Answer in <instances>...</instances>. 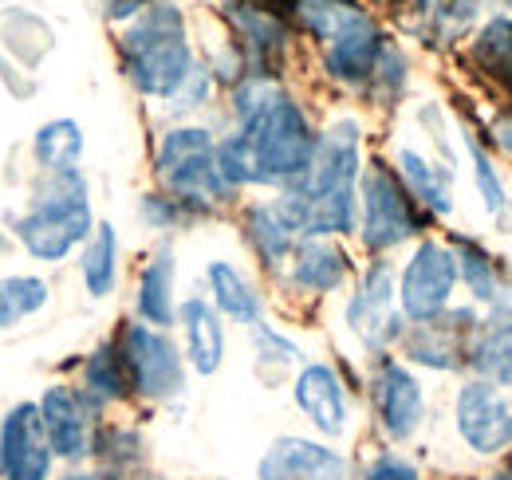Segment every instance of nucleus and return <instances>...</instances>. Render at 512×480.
I'll return each mask as SVG.
<instances>
[{"label":"nucleus","mask_w":512,"mask_h":480,"mask_svg":"<svg viewBox=\"0 0 512 480\" xmlns=\"http://www.w3.org/2000/svg\"><path fill=\"white\" fill-rule=\"evenodd\" d=\"M241 134L217 146V166L229 185L304 178L316 154L304 111L268 79H249L237 91Z\"/></svg>","instance_id":"1"},{"label":"nucleus","mask_w":512,"mask_h":480,"mask_svg":"<svg viewBox=\"0 0 512 480\" xmlns=\"http://www.w3.org/2000/svg\"><path fill=\"white\" fill-rule=\"evenodd\" d=\"M355 178H359V126L335 122L316 142L304 189L284 197L300 233L312 237L347 233L355 221Z\"/></svg>","instance_id":"2"},{"label":"nucleus","mask_w":512,"mask_h":480,"mask_svg":"<svg viewBox=\"0 0 512 480\" xmlns=\"http://www.w3.org/2000/svg\"><path fill=\"white\" fill-rule=\"evenodd\" d=\"M123 63L130 83L154 99H178L193 75V56L178 8L154 4L123 36Z\"/></svg>","instance_id":"3"},{"label":"nucleus","mask_w":512,"mask_h":480,"mask_svg":"<svg viewBox=\"0 0 512 480\" xmlns=\"http://www.w3.org/2000/svg\"><path fill=\"white\" fill-rule=\"evenodd\" d=\"M95 233L91 225V201H87V189L83 181L71 174H60V185L40 197L32 205V213H24L16 221V237L24 240V248L36 256V260H64L75 244Z\"/></svg>","instance_id":"4"},{"label":"nucleus","mask_w":512,"mask_h":480,"mask_svg":"<svg viewBox=\"0 0 512 480\" xmlns=\"http://www.w3.org/2000/svg\"><path fill=\"white\" fill-rule=\"evenodd\" d=\"M158 178L174 193V201L186 205H217L229 193V181L221 178L217 166V146L201 126H178L162 138Z\"/></svg>","instance_id":"5"},{"label":"nucleus","mask_w":512,"mask_h":480,"mask_svg":"<svg viewBox=\"0 0 512 480\" xmlns=\"http://www.w3.org/2000/svg\"><path fill=\"white\" fill-rule=\"evenodd\" d=\"M52 441L44 429L40 402H20L0 425V477L4 480H48Z\"/></svg>","instance_id":"6"},{"label":"nucleus","mask_w":512,"mask_h":480,"mask_svg":"<svg viewBox=\"0 0 512 480\" xmlns=\"http://www.w3.org/2000/svg\"><path fill=\"white\" fill-rule=\"evenodd\" d=\"M410 233H414L410 197L383 162H375L363 174V244L383 252V248L402 244Z\"/></svg>","instance_id":"7"},{"label":"nucleus","mask_w":512,"mask_h":480,"mask_svg":"<svg viewBox=\"0 0 512 480\" xmlns=\"http://www.w3.org/2000/svg\"><path fill=\"white\" fill-rule=\"evenodd\" d=\"M453 280H457V260L453 252H446L442 244L426 240L418 244V252L410 256L406 272H402V311L418 323H430L446 311L449 292H453Z\"/></svg>","instance_id":"8"},{"label":"nucleus","mask_w":512,"mask_h":480,"mask_svg":"<svg viewBox=\"0 0 512 480\" xmlns=\"http://www.w3.org/2000/svg\"><path fill=\"white\" fill-rule=\"evenodd\" d=\"M123 359H127L130 382L146 398H170L182 390V359L166 335H158L146 323H130L123 339Z\"/></svg>","instance_id":"9"},{"label":"nucleus","mask_w":512,"mask_h":480,"mask_svg":"<svg viewBox=\"0 0 512 480\" xmlns=\"http://www.w3.org/2000/svg\"><path fill=\"white\" fill-rule=\"evenodd\" d=\"M457 433L473 453H501L512 445V402L493 382H469L457 394Z\"/></svg>","instance_id":"10"},{"label":"nucleus","mask_w":512,"mask_h":480,"mask_svg":"<svg viewBox=\"0 0 512 480\" xmlns=\"http://www.w3.org/2000/svg\"><path fill=\"white\" fill-rule=\"evenodd\" d=\"M347 323L367 347H383L398 335V311H394V276L386 264L367 268L359 292L347 303Z\"/></svg>","instance_id":"11"},{"label":"nucleus","mask_w":512,"mask_h":480,"mask_svg":"<svg viewBox=\"0 0 512 480\" xmlns=\"http://www.w3.org/2000/svg\"><path fill=\"white\" fill-rule=\"evenodd\" d=\"M260 480H347V461L316 441L280 437L260 457Z\"/></svg>","instance_id":"12"},{"label":"nucleus","mask_w":512,"mask_h":480,"mask_svg":"<svg viewBox=\"0 0 512 480\" xmlns=\"http://www.w3.org/2000/svg\"><path fill=\"white\" fill-rule=\"evenodd\" d=\"M40 414H44L48 441L60 457H83L91 449V406L83 402V394L52 386L40 398Z\"/></svg>","instance_id":"13"},{"label":"nucleus","mask_w":512,"mask_h":480,"mask_svg":"<svg viewBox=\"0 0 512 480\" xmlns=\"http://www.w3.org/2000/svg\"><path fill=\"white\" fill-rule=\"evenodd\" d=\"M379 418L383 429L394 441H406L418 425H422V386L414 382L410 370H402L398 362H386L379 370Z\"/></svg>","instance_id":"14"},{"label":"nucleus","mask_w":512,"mask_h":480,"mask_svg":"<svg viewBox=\"0 0 512 480\" xmlns=\"http://www.w3.org/2000/svg\"><path fill=\"white\" fill-rule=\"evenodd\" d=\"M296 406L304 410V418L312 421L320 433H343L347 425V402H343V386L335 378L331 366H304L296 378Z\"/></svg>","instance_id":"15"},{"label":"nucleus","mask_w":512,"mask_h":480,"mask_svg":"<svg viewBox=\"0 0 512 480\" xmlns=\"http://www.w3.org/2000/svg\"><path fill=\"white\" fill-rule=\"evenodd\" d=\"M296 20L304 24V32H312L327 48L375 24V20H371L359 4H351V0H300V4H296Z\"/></svg>","instance_id":"16"},{"label":"nucleus","mask_w":512,"mask_h":480,"mask_svg":"<svg viewBox=\"0 0 512 480\" xmlns=\"http://www.w3.org/2000/svg\"><path fill=\"white\" fill-rule=\"evenodd\" d=\"M182 327H186V347L197 374H217V366L225 359V331L217 311L205 300L182 303Z\"/></svg>","instance_id":"17"},{"label":"nucleus","mask_w":512,"mask_h":480,"mask_svg":"<svg viewBox=\"0 0 512 480\" xmlns=\"http://www.w3.org/2000/svg\"><path fill=\"white\" fill-rule=\"evenodd\" d=\"M347 276V256L327 244V240H308L292 252V280L304 292H331Z\"/></svg>","instance_id":"18"},{"label":"nucleus","mask_w":512,"mask_h":480,"mask_svg":"<svg viewBox=\"0 0 512 480\" xmlns=\"http://www.w3.org/2000/svg\"><path fill=\"white\" fill-rule=\"evenodd\" d=\"M296 233H300V225H296V217H292V209L284 201H276V205H253L249 209V240H253L256 252L268 264L284 260L296 248Z\"/></svg>","instance_id":"19"},{"label":"nucleus","mask_w":512,"mask_h":480,"mask_svg":"<svg viewBox=\"0 0 512 480\" xmlns=\"http://www.w3.org/2000/svg\"><path fill=\"white\" fill-rule=\"evenodd\" d=\"M138 311L146 323L166 327L174 319V252L158 248L138 280Z\"/></svg>","instance_id":"20"},{"label":"nucleus","mask_w":512,"mask_h":480,"mask_svg":"<svg viewBox=\"0 0 512 480\" xmlns=\"http://www.w3.org/2000/svg\"><path fill=\"white\" fill-rule=\"evenodd\" d=\"M79 268H83V284H87V292L95 300L111 296L115 272H119V237H115L111 225H95V233H91L87 248H83Z\"/></svg>","instance_id":"21"},{"label":"nucleus","mask_w":512,"mask_h":480,"mask_svg":"<svg viewBox=\"0 0 512 480\" xmlns=\"http://www.w3.org/2000/svg\"><path fill=\"white\" fill-rule=\"evenodd\" d=\"M79 154H83V130H79V122L56 119L36 130V158H40L44 170L71 174L75 162H79Z\"/></svg>","instance_id":"22"},{"label":"nucleus","mask_w":512,"mask_h":480,"mask_svg":"<svg viewBox=\"0 0 512 480\" xmlns=\"http://www.w3.org/2000/svg\"><path fill=\"white\" fill-rule=\"evenodd\" d=\"M209 288H213V300H217V307L225 315H233L241 323H256L260 319V300H256V292L245 284V276L233 264L213 260L209 264Z\"/></svg>","instance_id":"23"},{"label":"nucleus","mask_w":512,"mask_h":480,"mask_svg":"<svg viewBox=\"0 0 512 480\" xmlns=\"http://www.w3.org/2000/svg\"><path fill=\"white\" fill-rule=\"evenodd\" d=\"M48 303V284L36 276H0V327L36 315Z\"/></svg>","instance_id":"24"},{"label":"nucleus","mask_w":512,"mask_h":480,"mask_svg":"<svg viewBox=\"0 0 512 480\" xmlns=\"http://www.w3.org/2000/svg\"><path fill=\"white\" fill-rule=\"evenodd\" d=\"M473 366H477L485 378H493L497 386H512V319L509 323L489 327V331L477 339V347H473Z\"/></svg>","instance_id":"25"},{"label":"nucleus","mask_w":512,"mask_h":480,"mask_svg":"<svg viewBox=\"0 0 512 480\" xmlns=\"http://www.w3.org/2000/svg\"><path fill=\"white\" fill-rule=\"evenodd\" d=\"M398 170H402V178L410 181V189H414L434 213H449L453 197H449L446 174H438V170H434L426 158H418L414 150H398Z\"/></svg>","instance_id":"26"},{"label":"nucleus","mask_w":512,"mask_h":480,"mask_svg":"<svg viewBox=\"0 0 512 480\" xmlns=\"http://www.w3.org/2000/svg\"><path fill=\"white\" fill-rule=\"evenodd\" d=\"M473 60L481 63L497 83L512 87V24L509 20H493V24L477 36Z\"/></svg>","instance_id":"27"},{"label":"nucleus","mask_w":512,"mask_h":480,"mask_svg":"<svg viewBox=\"0 0 512 480\" xmlns=\"http://www.w3.org/2000/svg\"><path fill=\"white\" fill-rule=\"evenodd\" d=\"M83 382H87V390L99 394V398H123L130 386V370H127L123 351H111V347L95 351V355L87 359V366H83Z\"/></svg>","instance_id":"28"},{"label":"nucleus","mask_w":512,"mask_h":480,"mask_svg":"<svg viewBox=\"0 0 512 480\" xmlns=\"http://www.w3.org/2000/svg\"><path fill=\"white\" fill-rule=\"evenodd\" d=\"M457 268L477 300H497V276H493L489 252H481L473 240H457Z\"/></svg>","instance_id":"29"},{"label":"nucleus","mask_w":512,"mask_h":480,"mask_svg":"<svg viewBox=\"0 0 512 480\" xmlns=\"http://www.w3.org/2000/svg\"><path fill=\"white\" fill-rule=\"evenodd\" d=\"M469 150H473V174H477V185H481V197H485L489 213H501V209H505V189H501V178L493 174L489 154H485L477 142H473Z\"/></svg>","instance_id":"30"},{"label":"nucleus","mask_w":512,"mask_h":480,"mask_svg":"<svg viewBox=\"0 0 512 480\" xmlns=\"http://www.w3.org/2000/svg\"><path fill=\"white\" fill-rule=\"evenodd\" d=\"M363 480H418V473H414L406 461H390V457H386V461H379Z\"/></svg>","instance_id":"31"},{"label":"nucleus","mask_w":512,"mask_h":480,"mask_svg":"<svg viewBox=\"0 0 512 480\" xmlns=\"http://www.w3.org/2000/svg\"><path fill=\"white\" fill-rule=\"evenodd\" d=\"M142 213H146L154 225H170V221L178 217V205H174L170 197H146V201H142Z\"/></svg>","instance_id":"32"},{"label":"nucleus","mask_w":512,"mask_h":480,"mask_svg":"<svg viewBox=\"0 0 512 480\" xmlns=\"http://www.w3.org/2000/svg\"><path fill=\"white\" fill-rule=\"evenodd\" d=\"M501 142H505V150L512 154V119H509V122H501Z\"/></svg>","instance_id":"33"},{"label":"nucleus","mask_w":512,"mask_h":480,"mask_svg":"<svg viewBox=\"0 0 512 480\" xmlns=\"http://www.w3.org/2000/svg\"><path fill=\"white\" fill-rule=\"evenodd\" d=\"M64 480H103V477H95V473H71V477Z\"/></svg>","instance_id":"34"},{"label":"nucleus","mask_w":512,"mask_h":480,"mask_svg":"<svg viewBox=\"0 0 512 480\" xmlns=\"http://www.w3.org/2000/svg\"><path fill=\"white\" fill-rule=\"evenodd\" d=\"M489 480H512V473H493Z\"/></svg>","instance_id":"35"}]
</instances>
